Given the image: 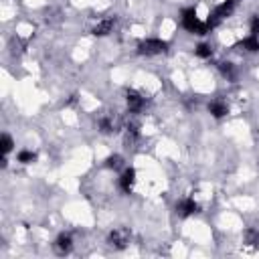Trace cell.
Masks as SVG:
<instances>
[{"label": "cell", "instance_id": "1", "mask_svg": "<svg viewBox=\"0 0 259 259\" xmlns=\"http://www.w3.org/2000/svg\"><path fill=\"white\" fill-rule=\"evenodd\" d=\"M182 26L192 32V34H206L210 28L206 22H202L198 16H196V10L194 8H184L182 10Z\"/></svg>", "mask_w": 259, "mask_h": 259}, {"label": "cell", "instance_id": "2", "mask_svg": "<svg viewBox=\"0 0 259 259\" xmlns=\"http://www.w3.org/2000/svg\"><path fill=\"white\" fill-rule=\"evenodd\" d=\"M168 49V42L162 40V38H146L138 45V53L140 55H146V57H154V55H162L166 53Z\"/></svg>", "mask_w": 259, "mask_h": 259}, {"label": "cell", "instance_id": "3", "mask_svg": "<svg viewBox=\"0 0 259 259\" xmlns=\"http://www.w3.org/2000/svg\"><path fill=\"white\" fill-rule=\"evenodd\" d=\"M130 241H132V233H130V229H125V227L113 229V231L109 233V237H107V245L113 247V249H117V251H119V249H125Z\"/></svg>", "mask_w": 259, "mask_h": 259}, {"label": "cell", "instance_id": "4", "mask_svg": "<svg viewBox=\"0 0 259 259\" xmlns=\"http://www.w3.org/2000/svg\"><path fill=\"white\" fill-rule=\"evenodd\" d=\"M125 103H127V109H130L132 113H140V111L144 109V105H146V99H144L138 91L127 89V91H125Z\"/></svg>", "mask_w": 259, "mask_h": 259}, {"label": "cell", "instance_id": "5", "mask_svg": "<svg viewBox=\"0 0 259 259\" xmlns=\"http://www.w3.org/2000/svg\"><path fill=\"white\" fill-rule=\"evenodd\" d=\"M97 127H99L101 134H113V132L119 127V121H117V117H115L113 113H105V115L99 117Z\"/></svg>", "mask_w": 259, "mask_h": 259}, {"label": "cell", "instance_id": "6", "mask_svg": "<svg viewBox=\"0 0 259 259\" xmlns=\"http://www.w3.org/2000/svg\"><path fill=\"white\" fill-rule=\"evenodd\" d=\"M176 210H178V214L180 217H192V214H196L198 210H200V206H198V202L194 200V198H182L178 204H176Z\"/></svg>", "mask_w": 259, "mask_h": 259}, {"label": "cell", "instance_id": "7", "mask_svg": "<svg viewBox=\"0 0 259 259\" xmlns=\"http://www.w3.org/2000/svg\"><path fill=\"white\" fill-rule=\"evenodd\" d=\"M113 26H115V18L113 16H107V18H103V20H99L95 26H93V34L95 36H107L111 30H113Z\"/></svg>", "mask_w": 259, "mask_h": 259}, {"label": "cell", "instance_id": "8", "mask_svg": "<svg viewBox=\"0 0 259 259\" xmlns=\"http://www.w3.org/2000/svg\"><path fill=\"white\" fill-rule=\"evenodd\" d=\"M71 249H73V239H71V235L61 233V235L55 239V251L61 253V255H67V253H71Z\"/></svg>", "mask_w": 259, "mask_h": 259}, {"label": "cell", "instance_id": "9", "mask_svg": "<svg viewBox=\"0 0 259 259\" xmlns=\"http://www.w3.org/2000/svg\"><path fill=\"white\" fill-rule=\"evenodd\" d=\"M134 184H136V170L134 168H125L123 174L119 176V188L123 192H132Z\"/></svg>", "mask_w": 259, "mask_h": 259}, {"label": "cell", "instance_id": "10", "mask_svg": "<svg viewBox=\"0 0 259 259\" xmlns=\"http://www.w3.org/2000/svg\"><path fill=\"white\" fill-rule=\"evenodd\" d=\"M208 111H210V115L212 117H225L227 113H229V105H227V101L225 99H212L210 103H208Z\"/></svg>", "mask_w": 259, "mask_h": 259}, {"label": "cell", "instance_id": "11", "mask_svg": "<svg viewBox=\"0 0 259 259\" xmlns=\"http://www.w3.org/2000/svg\"><path fill=\"white\" fill-rule=\"evenodd\" d=\"M237 47H241V49H245L247 53H257L259 51V36H255V34H249L247 38H243Z\"/></svg>", "mask_w": 259, "mask_h": 259}, {"label": "cell", "instance_id": "12", "mask_svg": "<svg viewBox=\"0 0 259 259\" xmlns=\"http://www.w3.org/2000/svg\"><path fill=\"white\" fill-rule=\"evenodd\" d=\"M138 138H140V127L136 123H127L125 125V144L127 146H134Z\"/></svg>", "mask_w": 259, "mask_h": 259}, {"label": "cell", "instance_id": "13", "mask_svg": "<svg viewBox=\"0 0 259 259\" xmlns=\"http://www.w3.org/2000/svg\"><path fill=\"white\" fill-rule=\"evenodd\" d=\"M243 241L249 247H259V229H247L243 235Z\"/></svg>", "mask_w": 259, "mask_h": 259}, {"label": "cell", "instance_id": "14", "mask_svg": "<svg viewBox=\"0 0 259 259\" xmlns=\"http://www.w3.org/2000/svg\"><path fill=\"white\" fill-rule=\"evenodd\" d=\"M219 69H221V73H223L229 81H235L237 71H235V65H233V63H229V61H227V63H221V65H219Z\"/></svg>", "mask_w": 259, "mask_h": 259}, {"label": "cell", "instance_id": "15", "mask_svg": "<svg viewBox=\"0 0 259 259\" xmlns=\"http://www.w3.org/2000/svg\"><path fill=\"white\" fill-rule=\"evenodd\" d=\"M194 53H196V57H200V59H210V57H212V49H210V45H206V42H200V45L194 49Z\"/></svg>", "mask_w": 259, "mask_h": 259}, {"label": "cell", "instance_id": "16", "mask_svg": "<svg viewBox=\"0 0 259 259\" xmlns=\"http://www.w3.org/2000/svg\"><path fill=\"white\" fill-rule=\"evenodd\" d=\"M16 158H18V162H20V164H32V162L36 160V154H34V152H30V150H20Z\"/></svg>", "mask_w": 259, "mask_h": 259}, {"label": "cell", "instance_id": "17", "mask_svg": "<svg viewBox=\"0 0 259 259\" xmlns=\"http://www.w3.org/2000/svg\"><path fill=\"white\" fill-rule=\"evenodd\" d=\"M105 166L111 168V170H117V168L123 166V158H121L119 154H113V156H109V158L105 160Z\"/></svg>", "mask_w": 259, "mask_h": 259}, {"label": "cell", "instance_id": "18", "mask_svg": "<svg viewBox=\"0 0 259 259\" xmlns=\"http://www.w3.org/2000/svg\"><path fill=\"white\" fill-rule=\"evenodd\" d=\"M0 146H2V154H8V152L12 150V146H14V142H12V138H10L8 134H2V138H0Z\"/></svg>", "mask_w": 259, "mask_h": 259}, {"label": "cell", "instance_id": "19", "mask_svg": "<svg viewBox=\"0 0 259 259\" xmlns=\"http://www.w3.org/2000/svg\"><path fill=\"white\" fill-rule=\"evenodd\" d=\"M249 26H251V34L259 36V16H253L251 22H249Z\"/></svg>", "mask_w": 259, "mask_h": 259}, {"label": "cell", "instance_id": "20", "mask_svg": "<svg viewBox=\"0 0 259 259\" xmlns=\"http://www.w3.org/2000/svg\"><path fill=\"white\" fill-rule=\"evenodd\" d=\"M225 2H229V4H235V2H237V0H225Z\"/></svg>", "mask_w": 259, "mask_h": 259}]
</instances>
